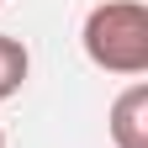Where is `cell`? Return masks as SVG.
<instances>
[{
    "label": "cell",
    "instance_id": "cell-1",
    "mask_svg": "<svg viewBox=\"0 0 148 148\" xmlns=\"http://www.w3.org/2000/svg\"><path fill=\"white\" fill-rule=\"evenodd\" d=\"M85 53L106 74H143L148 69V5L106 0L85 16Z\"/></svg>",
    "mask_w": 148,
    "mask_h": 148
},
{
    "label": "cell",
    "instance_id": "cell-2",
    "mask_svg": "<svg viewBox=\"0 0 148 148\" xmlns=\"http://www.w3.org/2000/svg\"><path fill=\"white\" fill-rule=\"evenodd\" d=\"M111 143L116 148H148V85H127L111 101Z\"/></svg>",
    "mask_w": 148,
    "mask_h": 148
},
{
    "label": "cell",
    "instance_id": "cell-3",
    "mask_svg": "<svg viewBox=\"0 0 148 148\" xmlns=\"http://www.w3.org/2000/svg\"><path fill=\"white\" fill-rule=\"evenodd\" d=\"M27 69H32L27 48L16 42V37H5V32H0V101H11L16 90L27 85Z\"/></svg>",
    "mask_w": 148,
    "mask_h": 148
},
{
    "label": "cell",
    "instance_id": "cell-4",
    "mask_svg": "<svg viewBox=\"0 0 148 148\" xmlns=\"http://www.w3.org/2000/svg\"><path fill=\"white\" fill-rule=\"evenodd\" d=\"M0 148H5V132H0Z\"/></svg>",
    "mask_w": 148,
    "mask_h": 148
}]
</instances>
